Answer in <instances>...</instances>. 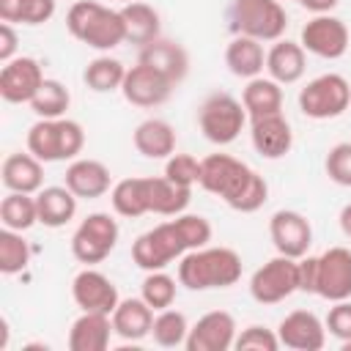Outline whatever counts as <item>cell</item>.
<instances>
[{
	"instance_id": "52a82bcc",
	"label": "cell",
	"mask_w": 351,
	"mask_h": 351,
	"mask_svg": "<svg viewBox=\"0 0 351 351\" xmlns=\"http://www.w3.org/2000/svg\"><path fill=\"white\" fill-rule=\"evenodd\" d=\"M247 118L250 115H247L244 104L225 90L206 96V101L200 104V112H197L200 132L214 145H230L241 134Z\"/></svg>"
},
{
	"instance_id": "ab89813d",
	"label": "cell",
	"mask_w": 351,
	"mask_h": 351,
	"mask_svg": "<svg viewBox=\"0 0 351 351\" xmlns=\"http://www.w3.org/2000/svg\"><path fill=\"white\" fill-rule=\"evenodd\" d=\"M233 348H239V351H277L280 348V337H277L274 329L252 324V326H247V329H241L236 335Z\"/></svg>"
},
{
	"instance_id": "ee69618b",
	"label": "cell",
	"mask_w": 351,
	"mask_h": 351,
	"mask_svg": "<svg viewBox=\"0 0 351 351\" xmlns=\"http://www.w3.org/2000/svg\"><path fill=\"white\" fill-rule=\"evenodd\" d=\"M315 280H318V258L313 255L299 258V291L315 293Z\"/></svg>"
},
{
	"instance_id": "d6986e66",
	"label": "cell",
	"mask_w": 351,
	"mask_h": 351,
	"mask_svg": "<svg viewBox=\"0 0 351 351\" xmlns=\"http://www.w3.org/2000/svg\"><path fill=\"white\" fill-rule=\"evenodd\" d=\"M250 140H252V148L263 159H282L293 145V132L285 115L274 112V115L250 121Z\"/></svg>"
},
{
	"instance_id": "1f68e13d",
	"label": "cell",
	"mask_w": 351,
	"mask_h": 351,
	"mask_svg": "<svg viewBox=\"0 0 351 351\" xmlns=\"http://www.w3.org/2000/svg\"><path fill=\"white\" fill-rule=\"evenodd\" d=\"M110 203L121 217H143L151 214L148 208V178H123L110 189Z\"/></svg>"
},
{
	"instance_id": "9c48e42d",
	"label": "cell",
	"mask_w": 351,
	"mask_h": 351,
	"mask_svg": "<svg viewBox=\"0 0 351 351\" xmlns=\"http://www.w3.org/2000/svg\"><path fill=\"white\" fill-rule=\"evenodd\" d=\"M118 233H121V230H118V222H115L110 214L93 211V214H88V217L77 225V230H74V236H71V255H74L80 263H85V266L101 263V261L115 250Z\"/></svg>"
},
{
	"instance_id": "f35d334b",
	"label": "cell",
	"mask_w": 351,
	"mask_h": 351,
	"mask_svg": "<svg viewBox=\"0 0 351 351\" xmlns=\"http://www.w3.org/2000/svg\"><path fill=\"white\" fill-rule=\"evenodd\" d=\"M140 296L154 307V310H167L176 302V280L159 269V271H148L143 285H140Z\"/></svg>"
},
{
	"instance_id": "ba28073f",
	"label": "cell",
	"mask_w": 351,
	"mask_h": 351,
	"mask_svg": "<svg viewBox=\"0 0 351 351\" xmlns=\"http://www.w3.org/2000/svg\"><path fill=\"white\" fill-rule=\"evenodd\" d=\"M351 85L340 74H321L299 90V110L313 121H329L348 110Z\"/></svg>"
},
{
	"instance_id": "d590c367",
	"label": "cell",
	"mask_w": 351,
	"mask_h": 351,
	"mask_svg": "<svg viewBox=\"0 0 351 351\" xmlns=\"http://www.w3.org/2000/svg\"><path fill=\"white\" fill-rule=\"evenodd\" d=\"M186 335H189V324H186V315L181 310H159V315H154V326H151V337L156 346L162 348H178L186 343Z\"/></svg>"
},
{
	"instance_id": "d4e9b609",
	"label": "cell",
	"mask_w": 351,
	"mask_h": 351,
	"mask_svg": "<svg viewBox=\"0 0 351 351\" xmlns=\"http://www.w3.org/2000/svg\"><path fill=\"white\" fill-rule=\"evenodd\" d=\"M115 329L107 313H82L69 329V348L71 351H104Z\"/></svg>"
},
{
	"instance_id": "cb8c5ba5",
	"label": "cell",
	"mask_w": 351,
	"mask_h": 351,
	"mask_svg": "<svg viewBox=\"0 0 351 351\" xmlns=\"http://www.w3.org/2000/svg\"><path fill=\"white\" fill-rule=\"evenodd\" d=\"M112 329L121 340H143L151 335L154 326V307L140 296V299H121L118 307L112 310Z\"/></svg>"
},
{
	"instance_id": "5bb4252c",
	"label": "cell",
	"mask_w": 351,
	"mask_h": 351,
	"mask_svg": "<svg viewBox=\"0 0 351 351\" xmlns=\"http://www.w3.org/2000/svg\"><path fill=\"white\" fill-rule=\"evenodd\" d=\"M71 296H74V304L82 313H107V315H112V310L121 302L115 282L107 274H101L90 266L82 269L71 280Z\"/></svg>"
},
{
	"instance_id": "83f0119b",
	"label": "cell",
	"mask_w": 351,
	"mask_h": 351,
	"mask_svg": "<svg viewBox=\"0 0 351 351\" xmlns=\"http://www.w3.org/2000/svg\"><path fill=\"white\" fill-rule=\"evenodd\" d=\"M134 148L145 159H167L176 154V129L162 118H148L134 129Z\"/></svg>"
},
{
	"instance_id": "4dcf8cb0",
	"label": "cell",
	"mask_w": 351,
	"mask_h": 351,
	"mask_svg": "<svg viewBox=\"0 0 351 351\" xmlns=\"http://www.w3.org/2000/svg\"><path fill=\"white\" fill-rule=\"evenodd\" d=\"M241 104H244L250 121L252 118L282 112V90H280V82H274L271 77H252V80H247V88L241 93Z\"/></svg>"
},
{
	"instance_id": "5b68a950",
	"label": "cell",
	"mask_w": 351,
	"mask_h": 351,
	"mask_svg": "<svg viewBox=\"0 0 351 351\" xmlns=\"http://www.w3.org/2000/svg\"><path fill=\"white\" fill-rule=\"evenodd\" d=\"M85 145V132L71 118H38L27 129V151L41 162L77 159Z\"/></svg>"
},
{
	"instance_id": "e575fe53",
	"label": "cell",
	"mask_w": 351,
	"mask_h": 351,
	"mask_svg": "<svg viewBox=\"0 0 351 351\" xmlns=\"http://www.w3.org/2000/svg\"><path fill=\"white\" fill-rule=\"evenodd\" d=\"M55 8V0H0V19L11 25H44L52 19Z\"/></svg>"
},
{
	"instance_id": "8d00e7d4",
	"label": "cell",
	"mask_w": 351,
	"mask_h": 351,
	"mask_svg": "<svg viewBox=\"0 0 351 351\" xmlns=\"http://www.w3.org/2000/svg\"><path fill=\"white\" fill-rule=\"evenodd\" d=\"M69 104H71V93L58 80H44V85L38 88V93L30 101V107L38 118H63Z\"/></svg>"
},
{
	"instance_id": "f6af8a7d",
	"label": "cell",
	"mask_w": 351,
	"mask_h": 351,
	"mask_svg": "<svg viewBox=\"0 0 351 351\" xmlns=\"http://www.w3.org/2000/svg\"><path fill=\"white\" fill-rule=\"evenodd\" d=\"M16 44H19V38H16V30H14V25L11 22H3L0 25V60L3 63H8V60H14L16 55Z\"/></svg>"
},
{
	"instance_id": "f546056e",
	"label": "cell",
	"mask_w": 351,
	"mask_h": 351,
	"mask_svg": "<svg viewBox=\"0 0 351 351\" xmlns=\"http://www.w3.org/2000/svg\"><path fill=\"white\" fill-rule=\"evenodd\" d=\"M121 16H123V30H126V41L132 44H151L159 38V30H162V22H159V11L143 0H134V3H123L121 8Z\"/></svg>"
},
{
	"instance_id": "bcb514c9",
	"label": "cell",
	"mask_w": 351,
	"mask_h": 351,
	"mask_svg": "<svg viewBox=\"0 0 351 351\" xmlns=\"http://www.w3.org/2000/svg\"><path fill=\"white\" fill-rule=\"evenodd\" d=\"M307 11H313V14H329L340 0H299Z\"/></svg>"
},
{
	"instance_id": "e0dca14e",
	"label": "cell",
	"mask_w": 351,
	"mask_h": 351,
	"mask_svg": "<svg viewBox=\"0 0 351 351\" xmlns=\"http://www.w3.org/2000/svg\"><path fill=\"white\" fill-rule=\"evenodd\" d=\"M315 293L329 302L351 299V250L329 247L324 255H318Z\"/></svg>"
},
{
	"instance_id": "ffe728a7",
	"label": "cell",
	"mask_w": 351,
	"mask_h": 351,
	"mask_svg": "<svg viewBox=\"0 0 351 351\" xmlns=\"http://www.w3.org/2000/svg\"><path fill=\"white\" fill-rule=\"evenodd\" d=\"M137 63H145V66L156 69L173 85H178L189 74V55H186V49L181 44H176V41H167V38H156V41L145 44L140 49Z\"/></svg>"
},
{
	"instance_id": "30bf717a",
	"label": "cell",
	"mask_w": 351,
	"mask_h": 351,
	"mask_svg": "<svg viewBox=\"0 0 351 351\" xmlns=\"http://www.w3.org/2000/svg\"><path fill=\"white\" fill-rule=\"evenodd\" d=\"M299 291V261L280 255L258 266L250 277V293L258 304H277Z\"/></svg>"
},
{
	"instance_id": "3957f363",
	"label": "cell",
	"mask_w": 351,
	"mask_h": 351,
	"mask_svg": "<svg viewBox=\"0 0 351 351\" xmlns=\"http://www.w3.org/2000/svg\"><path fill=\"white\" fill-rule=\"evenodd\" d=\"M241 280V258L230 247H200L181 255L178 282L189 291L230 288Z\"/></svg>"
},
{
	"instance_id": "c3c4849f",
	"label": "cell",
	"mask_w": 351,
	"mask_h": 351,
	"mask_svg": "<svg viewBox=\"0 0 351 351\" xmlns=\"http://www.w3.org/2000/svg\"><path fill=\"white\" fill-rule=\"evenodd\" d=\"M123 3H134V0H123Z\"/></svg>"
},
{
	"instance_id": "74e56055",
	"label": "cell",
	"mask_w": 351,
	"mask_h": 351,
	"mask_svg": "<svg viewBox=\"0 0 351 351\" xmlns=\"http://www.w3.org/2000/svg\"><path fill=\"white\" fill-rule=\"evenodd\" d=\"M27 263H30V247L22 239V233L3 228L0 230V271L11 277V274H19Z\"/></svg>"
},
{
	"instance_id": "7a4b0ae2",
	"label": "cell",
	"mask_w": 351,
	"mask_h": 351,
	"mask_svg": "<svg viewBox=\"0 0 351 351\" xmlns=\"http://www.w3.org/2000/svg\"><path fill=\"white\" fill-rule=\"evenodd\" d=\"M197 184L241 214H252L269 200L266 178L230 154H208L206 159H200Z\"/></svg>"
},
{
	"instance_id": "60d3db41",
	"label": "cell",
	"mask_w": 351,
	"mask_h": 351,
	"mask_svg": "<svg viewBox=\"0 0 351 351\" xmlns=\"http://www.w3.org/2000/svg\"><path fill=\"white\" fill-rule=\"evenodd\" d=\"M165 176L181 186H192L200 181V162L192 154H173L165 162Z\"/></svg>"
},
{
	"instance_id": "6da1fadb",
	"label": "cell",
	"mask_w": 351,
	"mask_h": 351,
	"mask_svg": "<svg viewBox=\"0 0 351 351\" xmlns=\"http://www.w3.org/2000/svg\"><path fill=\"white\" fill-rule=\"evenodd\" d=\"M211 241V225L200 214H178L170 222H162L132 244V261L145 271H159L170 266L176 258L186 255L189 250H200Z\"/></svg>"
},
{
	"instance_id": "603a6c76",
	"label": "cell",
	"mask_w": 351,
	"mask_h": 351,
	"mask_svg": "<svg viewBox=\"0 0 351 351\" xmlns=\"http://www.w3.org/2000/svg\"><path fill=\"white\" fill-rule=\"evenodd\" d=\"M307 69V58H304V47L288 38H277L271 44V49L266 52V71L274 82L280 85H291L299 82L302 74Z\"/></svg>"
},
{
	"instance_id": "277c9868",
	"label": "cell",
	"mask_w": 351,
	"mask_h": 351,
	"mask_svg": "<svg viewBox=\"0 0 351 351\" xmlns=\"http://www.w3.org/2000/svg\"><path fill=\"white\" fill-rule=\"evenodd\" d=\"M66 27L80 44L99 52H110L126 41L121 11H112L93 0H77L66 14Z\"/></svg>"
},
{
	"instance_id": "ac0fdd59",
	"label": "cell",
	"mask_w": 351,
	"mask_h": 351,
	"mask_svg": "<svg viewBox=\"0 0 351 351\" xmlns=\"http://www.w3.org/2000/svg\"><path fill=\"white\" fill-rule=\"evenodd\" d=\"M280 346L293 351H321L326 343V324L310 310L288 313L277 326Z\"/></svg>"
},
{
	"instance_id": "7bdbcfd3",
	"label": "cell",
	"mask_w": 351,
	"mask_h": 351,
	"mask_svg": "<svg viewBox=\"0 0 351 351\" xmlns=\"http://www.w3.org/2000/svg\"><path fill=\"white\" fill-rule=\"evenodd\" d=\"M326 329H329V335L332 337H337L340 343H346V340H351V302L348 299H340V302H335L332 307H329V313H326Z\"/></svg>"
},
{
	"instance_id": "b9f144b4",
	"label": "cell",
	"mask_w": 351,
	"mask_h": 351,
	"mask_svg": "<svg viewBox=\"0 0 351 351\" xmlns=\"http://www.w3.org/2000/svg\"><path fill=\"white\" fill-rule=\"evenodd\" d=\"M326 176L337 186H351V143H337L326 154Z\"/></svg>"
},
{
	"instance_id": "8fae6325",
	"label": "cell",
	"mask_w": 351,
	"mask_h": 351,
	"mask_svg": "<svg viewBox=\"0 0 351 351\" xmlns=\"http://www.w3.org/2000/svg\"><path fill=\"white\" fill-rule=\"evenodd\" d=\"M348 41H351V36H348V27L343 19H337L332 14H315L310 22H304L299 44L304 47V52H313L326 60H337L346 55Z\"/></svg>"
},
{
	"instance_id": "7c38bea8",
	"label": "cell",
	"mask_w": 351,
	"mask_h": 351,
	"mask_svg": "<svg viewBox=\"0 0 351 351\" xmlns=\"http://www.w3.org/2000/svg\"><path fill=\"white\" fill-rule=\"evenodd\" d=\"M269 236H271V244L280 255H288V258H304L310 252V244H313V228H310V219L299 211H291V208H280L271 214L269 219Z\"/></svg>"
},
{
	"instance_id": "2e32d148",
	"label": "cell",
	"mask_w": 351,
	"mask_h": 351,
	"mask_svg": "<svg viewBox=\"0 0 351 351\" xmlns=\"http://www.w3.org/2000/svg\"><path fill=\"white\" fill-rule=\"evenodd\" d=\"M236 343V321L230 313L225 310H211L206 315H200L195 321V326H189L186 351H228Z\"/></svg>"
},
{
	"instance_id": "9a60e30c",
	"label": "cell",
	"mask_w": 351,
	"mask_h": 351,
	"mask_svg": "<svg viewBox=\"0 0 351 351\" xmlns=\"http://www.w3.org/2000/svg\"><path fill=\"white\" fill-rule=\"evenodd\" d=\"M173 88L176 85L167 77H162L156 69H151L145 63H137V66H132L126 71L121 93L134 107H159V104H165L170 99Z\"/></svg>"
},
{
	"instance_id": "836d02e7",
	"label": "cell",
	"mask_w": 351,
	"mask_h": 351,
	"mask_svg": "<svg viewBox=\"0 0 351 351\" xmlns=\"http://www.w3.org/2000/svg\"><path fill=\"white\" fill-rule=\"evenodd\" d=\"M0 222L3 228L19 230L25 233L27 228H33L38 222V206H36V195L27 192H8L0 203Z\"/></svg>"
},
{
	"instance_id": "484cf974",
	"label": "cell",
	"mask_w": 351,
	"mask_h": 351,
	"mask_svg": "<svg viewBox=\"0 0 351 351\" xmlns=\"http://www.w3.org/2000/svg\"><path fill=\"white\" fill-rule=\"evenodd\" d=\"M77 195L63 184V186H41L36 192V206H38V222L44 228H63L74 219L77 214Z\"/></svg>"
},
{
	"instance_id": "7402d4cb",
	"label": "cell",
	"mask_w": 351,
	"mask_h": 351,
	"mask_svg": "<svg viewBox=\"0 0 351 351\" xmlns=\"http://www.w3.org/2000/svg\"><path fill=\"white\" fill-rule=\"evenodd\" d=\"M0 181L8 192H27L36 195L44 186V167L41 159L27 154H8L0 167Z\"/></svg>"
},
{
	"instance_id": "d6a6232c",
	"label": "cell",
	"mask_w": 351,
	"mask_h": 351,
	"mask_svg": "<svg viewBox=\"0 0 351 351\" xmlns=\"http://www.w3.org/2000/svg\"><path fill=\"white\" fill-rule=\"evenodd\" d=\"M126 71H129V69H126L118 58L99 55V58H93V60L85 66L82 82H85L93 93H110V90H121Z\"/></svg>"
},
{
	"instance_id": "4316f807",
	"label": "cell",
	"mask_w": 351,
	"mask_h": 351,
	"mask_svg": "<svg viewBox=\"0 0 351 351\" xmlns=\"http://www.w3.org/2000/svg\"><path fill=\"white\" fill-rule=\"evenodd\" d=\"M225 66L233 77H241V80L261 77V71L266 69L263 41L250 36H236L225 49Z\"/></svg>"
},
{
	"instance_id": "7dc6e473",
	"label": "cell",
	"mask_w": 351,
	"mask_h": 351,
	"mask_svg": "<svg viewBox=\"0 0 351 351\" xmlns=\"http://www.w3.org/2000/svg\"><path fill=\"white\" fill-rule=\"evenodd\" d=\"M337 219H340V230L351 239V203H348V206H343V211H340V217H337Z\"/></svg>"
},
{
	"instance_id": "4fadbf2b",
	"label": "cell",
	"mask_w": 351,
	"mask_h": 351,
	"mask_svg": "<svg viewBox=\"0 0 351 351\" xmlns=\"http://www.w3.org/2000/svg\"><path fill=\"white\" fill-rule=\"evenodd\" d=\"M44 80L47 77L36 58H27V55L14 58L0 69V96L8 104H22V101L30 104L38 88L44 85Z\"/></svg>"
},
{
	"instance_id": "f1b7e54d",
	"label": "cell",
	"mask_w": 351,
	"mask_h": 351,
	"mask_svg": "<svg viewBox=\"0 0 351 351\" xmlns=\"http://www.w3.org/2000/svg\"><path fill=\"white\" fill-rule=\"evenodd\" d=\"M192 200V186H181L167 176L148 178V208L159 217H178Z\"/></svg>"
},
{
	"instance_id": "44dd1931",
	"label": "cell",
	"mask_w": 351,
	"mask_h": 351,
	"mask_svg": "<svg viewBox=\"0 0 351 351\" xmlns=\"http://www.w3.org/2000/svg\"><path fill=\"white\" fill-rule=\"evenodd\" d=\"M110 184H112V176L107 165H101L99 159H74L66 167V186L77 197H85V200L101 197L110 192Z\"/></svg>"
},
{
	"instance_id": "8992f818",
	"label": "cell",
	"mask_w": 351,
	"mask_h": 351,
	"mask_svg": "<svg viewBox=\"0 0 351 351\" xmlns=\"http://www.w3.org/2000/svg\"><path fill=\"white\" fill-rule=\"evenodd\" d=\"M230 27L236 36L277 41L288 27V14L277 0H233Z\"/></svg>"
}]
</instances>
